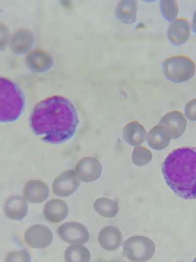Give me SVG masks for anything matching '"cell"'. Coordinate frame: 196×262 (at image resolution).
Returning <instances> with one entry per match:
<instances>
[{"mask_svg":"<svg viewBox=\"0 0 196 262\" xmlns=\"http://www.w3.org/2000/svg\"><path fill=\"white\" fill-rule=\"evenodd\" d=\"M78 122L77 111L73 104L59 96L39 102L30 118L34 133L44 141L52 144L61 143L72 138Z\"/></svg>","mask_w":196,"mask_h":262,"instance_id":"6da1fadb","label":"cell"},{"mask_svg":"<svg viewBox=\"0 0 196 262\" xmlns=\"http://www.w3.org/2000/svg\"><path fill=\"white\" fill-rule=\"evenodd\" d=\"M165 180L173 192L185 199H196V148L173 150L162 164Z\"/></svg>","mask_w":196,"mask_h":262,"instance_id":"7a4b0ae2","label":"cell"},{"mask_svg":"<svg viewBox=\"0 0 196 262\" xmlns=\"http://www.w3.org/2000/svg\"><path fill=\"white\" fill-rule=\"evenodd\" d=\"M0 119L1 122L15 121L21 115L24 105L22 91L13 82L0 79Z\"/></svg>","mask_w":196,"mask_h":262,"instance_id":"3957f363","label":"cell"},{"mask_svg":"<svg viewBox=\"0 0 196 262\" xmlns=\"http://www.w3.org/2000/svg\"><path fill=\"white\" fill-rule=\"evenodd\" d=\"M164 75L166 78L174 83L189 80L196 72L194 61L184 55H176L167 58L162 63Z\"/></svg>","mask_w":196,"mask_h":262,"instance_id":"277c9868","label":"cell"},{"mask_svg":"<svg viewBox=\"0 0 196 262\" xmlns=\"http://www.w3.org/2000/svg\"><path fill=\"white\" fill-rule=\"evenodd\" d=\"M123 253L132 262H145L151 259L155 252V244L149 238L136 236L127 239L123 244Z\"/></svg>","mask_w":196,"mask_h":262,"instance_id":"5b68a950","label":"cell"},{"mask_svg":"<svg viewBox=\"0 0 196 262\" xmlns=\"http://www.w3.org/2000/svg\"><path fill=\"white\" fill-rule=\"evenodd\" d=\"M58 235L64 241L68 243H85L89 239L87 229L76 222H67L61 225Z\"/></svg>","mask_w":196,"mask_h":262,"instance_id":"8992f818","label":"cell"},{"mask_svg":"<svg viewBox=\"0 0 196 262\" xmlns=\"http://www.w3.org/2000/svg\"><path fill=\"white\" fill-rule=\"evenodd\" d=\"M25 242L30 247L43 249L51 244L53 235L50 230L43 225H34L25 232Z\"/></svg>","mask_w":196,"mask_h":262,"instance_id":"52a82bcc","label":"cell"},{"mask_svg":"<svg viewBox=\"0 0 196 262\" xmlns=\"http://www.w3.org/2000/svg\"><path fill=\"white\" fill-rule=\"evenodd\" d=\"M186 124L187 121L184 115L177 110L168 112L158 123L167 130L172 139L181 136L185 131Z\"/></svg>","mask_w":196,"mask_h":262,"instance_id":"ba28073f","label":"cell"},{"mask_svg":"<svg viewBox=\"0 0 196 262\" xmlns=\"http://www.w3.org/2000/svg\"><path fill=\"white\" fill-rule=\"evenodd\" d=\"M79 182L72 171L65 172L54 181L53 193L57 196L68 197L74 193L79 186Z\"/></svg>","mask_w":196,"mask_h":262,"instance_id":"9c48e42d","label":"cell"},{"mask_svg":"<svg viewBox=\"0 0 196 262\" xmlns=\"http://www.w3.org/2000/svg\"><path fill=\"white\" fill-rule=\"evenodd\" d=\"M190 35V26L189 22L183 18L172 22L169 27L167 36L173 45L179 46L185 43Z\"/></svg>","mask_w":196,"mask_h":262,"instance_id":"30bf717a","label":"cell"},{"mask_svg":"<svg viewBox=\"0 0 196 262\" xmlns=\"http://www.w3.org/2000/svg\"><path fill=\"white\" fill-rule=\"evenodd\" d=\"M69 213V208L66 203L61 199H52L44 205V215L45 218L52 223L63 221Z\"/></svg>","mask_w":196,"mask_h":262,"instance_id":"8fae6325","label":"cell"},{"mask_svg":"<svg viewBox=\"0 0 196 262\" xmlns=\"http://www.w3.org/2000/svg\"><path fill=\"white\" fill-rule=\"evenodd\" d=\"M98 240L103 249L113 251L118 249L122 244V233L115 226H107L100 231Z\"/></svg>","mask_w":196,"mask_h":262,"instance_id":"7c38bea8","label":"cell"},{"mask_svg":"<svg viewBox=\"0 0 196 262\" xmlns=\"http://www.w3.org/2000/svg\"><path fill=\"white\" fill-rule=\"evenodd\" d=\"M76 168L80 178L87 182L98 179L102 170L100 162L94 158L82 159L78 162Z\"/></svg>","mask_w":196,"mask_h":262,"instance_id":"4fadbf2b","label":"cell"},{"mask_svg":"<svg viewBox=\"0 0 196 262\" xmlns=\"http://www.w3.org/2000/svg\"><path fill=\"white\" fill-rule=\"evenodd\" d=\"M27 66L33 71L45 72L53 65V59L49 54L42 50H34L28 54L26 57Z\"/></svg>","mask_w":196,"mask_h":262,"instance_id":"5bb4252c","label":"cell"},{"mask_svg":"<svg viewBox=\"0 0 196 262\" xmlns=\"http://www.w3.org/2000/svg\"><path fill=\"white\" fill-rule=\"evenodd\" d=\"M27 210L28 206L25 200L19 195L9 197L4 205L5 215L13 220H22L26 216Z\"/></svg>","mask_w":196,"mask_h":262,"instance_id":"9a60e30c","label":"cell"},{"mask_svg":"<svg viewBox=\"0 0 196 262\" xmlns=\"http://www.w3.org/2000/svg\"><path fill=\"white\" fill-rule=\"evenodd\" d=\"M24 195L26 200L32 203H40L45 201L49 195L47 185L40 181L28 182L24 189Z\"/></svg>","mask_w":196,"mask_h":262,"instance_id":"2e32d148","label":"cell"},{"mask_svg":"<svg viewBox=\"0 0 196 262\" xmlns=\"http://www.w3.org/2000/svg\"><path fill=\"white\" fill-rule=\"evenodd\" d=\"M122 136L128 144L136 146L143 143L146 139L147 131L144 126L137 121H133L123 128Z\"/></svg>","mask_w":196,"mask_h":262,"instance_id":"e0dca14e","label":"cell"},{"mask_svg":"<svg viewBox=\"0 0 196 262\" xmlns=\"http://www.w3.org/2000/svg\"><path fill=\"white\" fill-rule=\"evenodd\" d=\"M171 139L167 130L158 124L149 131L147 136L148 145L157 150H162L167 147Z\"/></svg>","mask_w":196,"mask_h":262,"instance_id":"ac0fdd59","label":"cell"},{"mask_svg":"<svg viewBox=\"0 0 196 262\" xmlns=\"http://www.w3.org/2000/svg\"><path fill=\"white\" fill-rule=\"evenodd\" d=\"M33 41V36L29 31L19 30L15 33L12 38L11 49L17 54L24 53L31 48Z\"/></svg>","mask_w":196,"mask_h":262,"instance_id":"d6986e66","label":"cell"},{"mask_svg":"<svg viewBox=\"0 0 196 262\" xmlns=\"http://www.w3.org/2000/svg\"><path fill=\"white\" fill-rule=\"evenodd\" d=\"M137 10V2L136 0H122L116 7V16L122 23L131 24L136 21Z\"/></svg>","mask_w":196,"mask_h":262,"instance_id":"ffe728a7","label":"cell"},{"mask_svg":"<svg viewBox=\"0 0 196 262\" xmlns=\"http://www.w3.org/2000/svg\"><path fill=\"white\" fill-rule=\"evenodd\" d=\"M90 256L89 250L85 246L78 244L69 246L64 254L65 260L68 262H88Z\"/></svg>","mask_w":196,"mask_h":262,"instance_id":"44dd1931","label":"cell"},{"mask_svg":"<svg viewBox=\"0 0 196 262\" xmlns=\"http://www.w3.org/2000/svg\"><path fill=\"white\" fill-rule=\"evenodd\" d=\"M96 211L100 215L105 217H113L118 213V204L108 198L98 199L94 204Z\"/></svg>","mask_w":196,"mask_h":262,"instance_id":"7402d4cb","label":"cell"},{"mask_svg":"<svg viewBox=\"0 0 196 262\" xmlns=\"http://www.w3.org/2000/svg\"><path fill=\"white\" fill-rule=\"evenodd\" d=\"M152 155L150 150L144 146L135 147L132 154L133 163L138 166L147 164L151 161Z\"/></svg>","mask_w":196,"mask_h":262,"instance_id":"603a6c76","label":"cell"},{"mask_svg":"<svg viewBox=\"0 0 196 262\" xmlns=\"http://www.w3.org/2000/svg\"><path fill=\"white\" fill-rule=\"evenodd\" d=\"M160 8L163 17L167 21H172L177 17L178 14V5L175 0H161Z\"/></svg>","mask_w":196,"mask_h":262,"instance_id":"cb8c5ba5","label":"cell"},{"mask_svg":"<svg viewBox=\"0 0 196 262\" xmlns=\"http://www.w3.org/2000/svg\"><path fill=\"white\" fill-rule=\"evenodd\" d=\"M30 261V256L26 249L10 252L7 255L6 259V262Z\"/></svg>","mask_w":196,"mask_h":262,"instance_id":"d4e9b609","label":"cell"},{"mask_svg":"<svg viewBox=\"0 0 196 262\" xmlns=\"http://www.w3.org/2000/svg\"><path fill=\"white\" fill-rule=\"evenodd\" d=\"M186 117L192 121H196V98L189 102L185 106Z\"/></svg>","mask_w":196,"mask_h":262,"instance_id":"484cf974","label":"cell"},{"mask_svg":"<svg viewBox=\"0 0 196 262\" xmlns=\"http://www.w3.org/2000/svg\"><path fill=\"white\" fill-rule=\"evenodd\" d=\"M192 27L194 31L196 34V10L194 13L193 16V19L192 22Z\"/></svg>","mask_w":196,"mask_h":262,"instance_id":"4316f807","label":"cell"},{"mask_svg":"<svg viewBox=\"0 0 196 262\" xmlns=\"http://www.w3.org/2000/svg\"><path fill=\"white\" fill-rule=\"evenodd\" d=\"M63 3L64 5H65L66 7L67 6H70L71 3L68 1H63Z\"/></svg>","mask_w":196,"mask_h":262,"instance_id":"83f0119b","label":"cell"}]
</instances>
